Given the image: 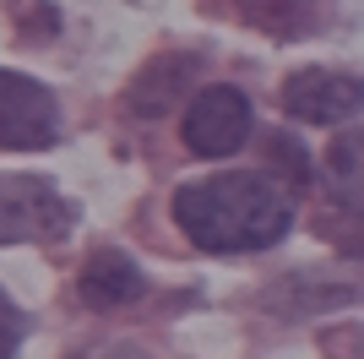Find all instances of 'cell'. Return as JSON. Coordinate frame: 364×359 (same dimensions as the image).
Masks as SVG:
<instances>
[{"mask_svg": "<svg viewBox=\"0 0 364 359\" xmlns=\"http://www.w3.org/2000/svg\"><path fill=\"white\" fill-rule=\"evenodd\" d=\"M16 338H22V316H11V305L0 299V359L16 354Z\"/></svg>", "mask_w": 364, "mask_h": 359, "instance_id": "10", "label": "cell"}, {"mask_svg": "<svg viewBox=\"0 0 364 359\" xmlns=\"http://www.w3.org/2000/svg\"><path fill=\"white\" fill-rule=\"evenodd\" d=\"M76 294H82L87 311H120V305H136L147 294V278H141V267L125 251H92Z\"/></svg>", "mask_w": 364, "mask_h": 359, "instance_id": "7", "label": "cell"}, {"mask_svg": "<svg viewBox=\"0 0 364 359\" xmlns=\"http://www.w3.org/2000/svg\"><path fill=\"white\" fill-rule=\"evenodd\" d=\"M71 202L38 175L0 180V245H38L71 229Z\"/></svg>", "mask_w": 364, "mask_h": 359, "instance_id": "3", "label": "cell"}, {"mask_svg": "<svg viewBox=\"0 0 364 359\" xmlns=\"http://www.w3.org/2000/svg\"><path fill=\"white\" fill-rule=\"evenodd\" d=\"M250 125H256L250 98L228 82H213L185 104V147L196 158H234L250 142Z\"/></svg>", "mask_w": 364, "mask_h": 359, "instance_id": "2", "label": "cell"}, {"mask_svg": "<svg viewBox=\"0 0 364 359\" xmlns=\"http://www.w3.org/2000/svg\"><path fill=\"white\" fill-rule=\"evenodd\" d=\"M174 224L191 245L213 256H234V251L277 245L289 234L294 212H289V196L267 175H213L174 191Z\"/></svg>", "mask_w": 364, "mask_h": 359, "instance_id": "1", "label": "cell"}, {"mask_svg": "<svg viewBox=\"0 0 364 359\" xmlns=\"http://www.w3.org/2000/svg\"><path fill=\"white\" fill-rule=\"evenodd\" d=\"M60 136V104L44 82L22 71H0V147L44 152Z\"/></svg>", "mask_w": 364, "mask_h": 359, "instance_id": "4", "label": "cell"}, {"mask_svg": "<svg viewBox=\"0 0 364 359\" xmlns=\"http://www.w3.org/2000/svg\"><path fill=\"white\" fill-rule=\"evenodd\" d=\"M234 6L267 33H304L316 22V6H310V0H234Z\"/></svg>", "mask_w": 364, "mask_h": 359, "instance_id": "8", "label": "cell"}, {"mask_svg": "<svg viewBox=\"0 0 364 359\" xmlns=\"http://www.w3.org/2000/svg\"><path fill=\"white\" fill-rule=\"evenodd\" d=\"M283 109L304 125H343L364 109V82L348 71H326V66H304L283 82Z\"/></svg>", "mask_w": 364, "mask_h": 359, "instance_id": "5", "label": "cell"}, {"mask_svg": "<svg viewBox=\"0 0 364 359\" xmlns=\"http://www.w3.org/2000/svg\"><path fill=\"white\" fill-rule=\"evenodd\" d=\"M196 71H201V55H191V49L147 60V71H141L136 82H131V98H125V109H131V115H141V120L168 115V109H174V104L185 98V93H191Z\"/></svg>", "mask_w": 364, "mask_h": 359, "instance_id": "6", "label": "cell"}, {"mask_svg": "<svg viewBox=\"0 0 364 359\" xmlns=\"http://www.w3.org/2000/svg\"><path fill=\"white\" fill-rule=\"evenodd\" d=\"M332 175H337V196L353 207V191H359V142H353V136H337V147H332Z\"/></svg>", "mask_w": 364, "mask_h": 359, "instance_id": "9", "label": "cell"}]
</instances>
